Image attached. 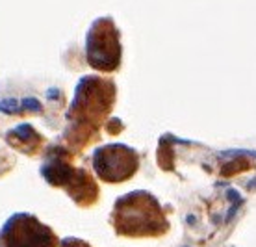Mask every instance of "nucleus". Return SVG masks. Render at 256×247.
I'll return each mask as SVG.
<instances>
[{
  "mask_svg": "<svg viewBox=\"0 0 256 247\" xmlns=\"http://www.w3.org/2000/svg\"><path fill=\"white\" fill-rule=\"evenodd\" d=\"M93 167L104 182H122L138 169V154L130 147L110 143L98 147L93 154Z\"/></svg>",
  "mask_w": 256,
  "mask_h": 247,
  "instance_id": "nucleus-5",
  "label": "nucleus"
},
{
  "mask_svg": "<svg viewBox=\"0 0 256 247\" xmlns=\"http://www.w3.org/2000/svg\"><path fill=\"white\" fill-rule=\"evenodd\" d=\"M116 232L130 238L158 236L167 230V221L158 201L145 191H132L121 197L112 212Z\"/></svg>",
  "mask_w": 256,
  "mask_h": 247,
  "instance_id": "nucleus-1",
  "label": "nucleus"
},
{
  "mask_svg": "<svg viewBox=\"0 0 256 247\" xmlns=\"http://www.w3.org/2000/svg\"><path fill=\"white\" fill-rule=\"evenodd\" d=\"M58 236L34 214L17 212L0 228V247H58Z\"/></svg>",
  "mask_w": 256,
  "mask_h": 247,
  "instance_id": "nucleus-3",
  "label": "nucleus"
},
{
  "mask_svg": "<svg viewBox=\"0 0 256 247\" xmlns=\"http://www.w3.org/2000/svg\"><path fill=\"white\" fill-rule=\"evenodd\" d=\"M114 95H116V88L112 82H106L96 76L82 78V82L76 88L74 101L70 104L69 117L80 125L95 127L110 112Z\"/></svg>",
  "mask_w": 256,
  "mask_h": 247,
  "instance_id": "nucleus-2",
  "label": "nucleus"
},
{
  "mask_svg": "<svg viewBox=\"0 0 256 247\" xmlns=\"http://www.w3.org/2000/svg\"><path fill=\"white\" fill-rule=\"evenodd\" d=\"M58 247H91L88 241L80 240V238H64L60 241Z\"/></svg>",
  "mask_w": 256,
  "mask_h": 247,
  "instance_id": "nucleus-6",
  "label": "nucleus"
},
{
  "mask_svg": "<svg viewBox=\"0 0 256 247\" xmlns=\"http://www.w3.org/2000/svg\"><path fill=\"white\" fill-rule=\"evenodd\" d=\"M86 56L91 67L98 71H114L119 67V34L110 19H98L93 23L86 38Z\"/></svg>",
  "mask_w": 256,
  "mask_h": 247,
  "instance_id": "nucleus-4",
  "label": "nucleus"
}]
</instances>
